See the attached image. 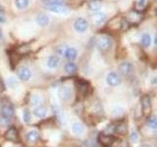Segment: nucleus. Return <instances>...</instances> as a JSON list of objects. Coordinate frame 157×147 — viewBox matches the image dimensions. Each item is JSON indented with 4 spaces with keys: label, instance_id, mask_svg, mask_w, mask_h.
<instances>
[{
    "label": "nucleus",
    "instance_id": "f257e3e1",
    "mask_svg": "<svg viewBox=\"0 0 157 147\" xmlns=\"http://www.w3.org/2000/svg\"><path fill=\"white\" fill-rule=\"evenodd\" d=\"M14 106L9 100H3L1 102V107H0V117L4 118H9L12 119V117L14 116Z\"/></svg>",
    "mask_w": 157,
    "mask_h": 147
},
{
    "label": "nucleus",
    "instance_id": "f03ea898",
    "mask_svg": "<svg viewBox=\"0 0 157 147\" xmlns=\"http://www.w3.org/2000/svg\"><path fill=\"white\" fill-rule=\"evenodd\" d=\"M116 140L117 138L113 134H104V132L99 134L97 137V141L99 142V144L103 147H111L114 144V142Z\"/></svg>",
    "mask_w": 157,
    "mask_h": 147
},
{
    "label": "nucleus",
    "instance_id": "7ed1b4c3",
    "mask_svg": "<svg viewBox=\"0 0 157 147\" xmlns=\"http://www.w3.org/2000/svg\"><path fill=\"white\" fill-rule=\"evenodd\" d=\"M141 110L145 117H149L152 110V102L149 95H144L140 99Z\"/></svg>",
    "mask_w": 157,
    "mask_h": 147
},
{
    "label": "nucleus",
    "instance_id": "20e7f679",
    "mask_svg": "<svg viewBox=\"0 0 157 147\" xmlns=\"http://www.w3.org/2000/svg\"><path fill=\"white\" fill-rule=\"evenodd\" d=\"M4 137H5V139H7L8 141L14 142V143H17V142L20 141V135H19L18 130L15 129L14 126L9 127L6 130V132H5Z\"/></svg>",
    "mask_w": 157,
    "mask_h": 147
},
{
    "label": "nucleus",
    "instance_id": "39448f33",
    "mask_svg": "<svg viewBox=\"0 0 157 147\" xmlns=\"http://www.w3.org/2000/svg\"><path fill=\"white\" fill-rule=\"evenodd\" d=\"M111 44H112L111 39H110V37H108L107 36H100L99 38L97 39V41H96L97 47L99 48L100 50H102V51L108 50V49L111 47Z\"/></svg>",
    "mask_w": 157,
    "mask_h": 147
},
{
    "label": "nucleus",
    "instance_id": "423d86ee",
    "mask_svg": "<svg viewBox=\"0 0 157 147\" xmlns=\"http://www.w3.org/2000/svg\"><path fill=\"white\" fill-rule=\"evenodd\" d=\"M74 28L76 29V32L83 33L86 32V29L88 28V23L86 19L83 18H78L75 23H74Z\"/></svg>",
    "mask_w": 157,
    "mask_h": 147
},
{
    "label": "nucleus",
    "instance_id": "0eeeda50",
    "mask_svg": "<svg viewBox=\"0 0 157 147\" xmlns=\"http://www.w3.org/2000/svg\"><path fill=\"white\" fill-rule=\"evenodd\" d=\"M44 7H45L47 11H50L52 13H56V14H67L68 13V9L66 7L62 6V5L48 3V4H45Z\"/></svg>",
    "mask_w": 157,
    "mask_h": 147
},
{
    "label": "nucleus",
    "instance_id": "6e6552de",
    "mask_svg": "<svg viewBox=\"0 0 157 147\" xmlns=\"http://www.w3.org/2000/svg\"><path fill=\"white\" fill-rule=\"evenodd\" d=\"M106 81L108 85L110 86H117L121 83V77L115 72H110L106 77Z\"/></svg>",
    "mask_w": 157,
    "mask_h": 147
},
{
    "label": "nucleus",
    "instance_id": "1a4fd4ad",
    "mask_svg": "<svg viewBox=\"0 0 157 147\" xmlns=\"http://www.w3.org/2000/svg\"><path fill=\"white\" fill-rule=\"evenodd\" d=\"M119 72L124 76H130L131 74L134 72V66L130 62H123L121 63L119 67H118Z\"/></svg>",
    "mask_w": 157,
    "mask_h": 147
},
{
    "label": "nucleus",
    "instance_id": "9d476101",
    "mask_svg": "<svg viewBox=\"0 0 157 147\" xmlns=\"http://www.w3.org/2000/svg\"><path fill=\"white\" fill-rule=\"evenodd\" d=\"M31 77H32V72L27 67H22L18 71V77L20 78V81H29Z\"/></svg>",
    "mask_w": 157,
    "mask_h": 147
},
{
    "label": "nucleus",
    "instance_id": "9b49d317",
    "mask_svg": "<svg viewBox=\"0 0 157 147\" xmlns=\"http://www.w3.org/2000/svg\"><path fill=\"white\" fill-rule=\"evenodd\" d=\"M59 96L64 101H69L72 97V90L67 86H63L59 90Z\"/></svg>",
    "mask_w": 157,
    "mask_h": 147
},
{
    "label": "nucleus",
    "instance_id": "f8f14e48",
    "mask_svg": "<svg viewBox=\"0 0 157 147\" xmlns=\"http://www.w3.org/2000/svg\"><path fill=\"white\" fill-rule=\"evenodd\" d=\"M112 131L114 134H125L127 132V125L122 122L117 123L116 125H113Z\"/></svg>",
    "mask_w": 157,
    "mask_h": 147
},
{
    "label": "nucleus",
    "instance_id": "ddd939ff",
    "mask_svg": "<svg viewBox=\"0 0 157 147\" xmlns=\"http://www.w3.org/2000/svg\"><path fill=\"white\" fill-rule=\"evenodd\" d=\"M36 24H38L39 27H46V26H48V24H49V17L47 16L46 14L40 13V14H38L36 16Z\"/></svg>",
    "mask_w": 157,
    "mask_h": 147
},
{
    "label": "nucleus",
    "instance_id": "4468645a",
    "mask_svg": "<svg viewBox=\"0 0 157 147\" xmlns=\"http://www.w3.org/2000/svg\"><path fill=\"white\" fill-rule=\"evenodd\" d=\"M77 55H78V51L73 47H67L65 53H64V56H65V58L70 62L75 60V59L77 58Z\"/></svg>",
    "mask_w": 157,
    "mask_h": 147
},
{
    "label": "nucleus",
    "instance_id": "2eb2a0df",
    "mask_svg": "<svg viewBox=\"0 0 157 147\" xmlns=\"http://www.w3.org/2000/svg\"><path fill=\"white\" fill-rule=\"evenodd\" d=\"M59 64H60V59H59L58 56L51 55V56L48 57V59H47V66H48V68L55 69V68H57L59 66Z\"/></svg>",
    "mask_w": 157,
    "mask_h": 147
},
{
    "label": "nucleus",
    "instance_id": "dca6fc26",
    "mask_svg": "<svg viewBox=\"0 0 157 147\" xmlns=\"http://www.w3.org/2000/svg\"><path fill=\"white\" fill-rule=\"evenodd\" d=\"M105 21H106V15L102 12H97L93 16V22H94L96 26H100L103 23H105Z\"/></svg>",
    "mask_w": 157,
    "mask_h": 147
},
{
    "label": "nucleus",
    "instance_id": "f3484780",
    "mask_svg": "<svg viewBox=\"0 0 157 147\" xmlns=\"http://www.w3.org/2000/svg\"><path fill=\"white\" fill-rule=\"evenodd\" d=\"M101 6H102L101 0H90L87 4L88 9H90V11H94V12L99 11Z\"/></svg>",
    "mask_w": 157,
    "mask_h": 147
},
{
    "label": "nucleus",
    "instance_id": "a211bd4d",
    "mask_svg": "<svg viewBox=\"0 0 157 147\" xmlns=\"http://www.w3.org/2000/svg\"><path fill=\"white\" fill-rule=\"evenodd\" d=\"M39 138V134L36 130H31L28 132L27 134V140L29 143H36Z\"/></svg>",
    "mask_w": 157,
    "mask_h": 147
},
{
    "label": "nucleus",
    "instance_id": "6ab92c4d",
    "mask_svg": "<svg viewBox=\"0 0 157 147\" xmlns=\"http://www.w3.org/2000/svg\"><path fill=\"white\" fill-rule=\"evenodd\" d=\"M33 115L36 116V118H44V117H46L47 115V110H46V108L45 107H43V106H39V107H36V109L33 110Z\"/></svg>",
    "mask_w": 157,
    "mask_h": 147
},
{
    "label": "nucleus",
    "instance_id": "aec40b11",
    "mask_svg": "<svg viewBox=\"0 0 157 147\" xmlns=\"http://www.w3.org/2000/svg\"><path fill=\"white\" fill-rule=\"evenodd\" d=\"M72 130L75 134L81 135V134H82L85 129H83V126L82 124H80V123H74L72 125Z\"/></svg>",
    "mask_w": 157,
    "mask_h": 147
},
{
    "label": "nucleus",
    "instance_id": "412c9836",
    "mask_svg": "<svg viewBox=\"0 0 157 147\" xmlns=\"http://www.w3.org/2000/svg\"><path fill=\"white\" fill-rule=\"evenodd\" d=\"M65 71L67 74H69V75H73V74H75L76 71H77V66L75 63L73 62H69L66 64L65 66Z\"/></svg>",
    "mask_w": 157,
    "mask_h": 147
},
{
    "label": "nucleus",
    "instance_id": "4be33fe9",
    "mask_svg": "<svg viewBox=\"0 0 157 147\" xmlns=\"http://www.w3.org/2000/svg\"><path fill=\"white\" fill-rule=\"evenodd\" d=\"M15 4H16V7L20 10L26 9L29 4V0H15Z\"/></svg>",
    "mask_w": 157,
    "mask_h": 147
},
{
    "label": "nucleus",
    "instance_id": "5701e85b",
    "mask_svg": "<svg viewBox=\"0 0 157 147\" xmlns=\"http://www.w3.org/2000/svg\"><path fill=\"white\" fill-rule=\"evenodd\" d=\"M147 126H148L152 130L157 129V121H156L155 116H149L148 118H147Z\"/></svg>",
    "mask_w": 157,
    "mask_h": 147
},
{
    "label": "nucleus",
    "instance_id": "b1692460",
    "mask_svg": "<svg viewBox=\"0 0 157 147\" xmlns=\"http://www.w3.org/2000/svg\"><path fill=\"white\" fill-rule=\"evenodd\" d=\"M140 15L136 12H132L131 14H129V16H128V20L131 22V23H137L140 22Z\"/></svg>",
    "mask_w": 157,
    "mask_h": 147
},
{
    "label": "nucleus",
    "instance_id": "393cba45",
    "mask_svg": "<svg viewBox=\"0 0 157 147\" xmlns=\"http://www.w3.org/2000/svg\"><path fill=\"white\" fill-rule=\"evenodd\" d=\"M87 88H88V86L86 85V82H85V81H80V82H78V91H80L82 95H86Z\"/></svg>",
    "mask_w": 157,
    "mask_h": 147
},
{
    "label": "nucleus",
    "instance_id": "a878e982",
    "mask_svg": "<svg viewBox=\"0 0 157 147\" xmlns=\"http://www.w3.org/2000/svg\"><path fill=\"white\" fill-rule=\"evenodd\" d=\"M150 43H151V37L149 34H147V33H144V36H142L141 37V44H142V46H144V47H148L150 45Z\"/></svg>",
    "mask_w": 157,
    "mask_h": 147
},
{
    "label": "nucleus",
    "instance_id": "bb28decb",
    "mask_svg": "<svg viewBox=\"0 0 157 147\" xmlns=\"http://www.w3.org/2000/svg\"><path fill=\"white\" fill-rule=\"evenodd\" d=\"M10 122H11V119H9V118L0 117V124L3 126H7L8 125H10Z\"/></svg>",
    "mask_w": 157,
    "mask_h": 147
},
{
    "label": "nucleus",
    "instance_id": "cd10ccee",
    "mask_svg": "<svg viewBox=\"0 0 157 147\" xmlns=\"http://www.w3.org/2000/svg\"><path fill=\"white\" fill-rule=\"evenodd\" d=\"M66 49H67L66 45H60V46H58L56 48V52H57V54H59V55H64Z\"/></svg>",
    "mask_w": 157,
    "mask_h": 147
},
{
    "label": "nucleus",
    "instance_id": "c85d7f7f",
    "mask_svg": "<svg viewBox=\"0 0 157 147\" xmlns=\"http://www.w3.org/2000/svg\"><path fill=\"white\" fill-rule=\"evenodd\" d=\"M41 101V98L39 97L38 95H33L32 97V105H36V104H39Z\"/></svg>",
    "mask_w": 157,
    "mask_h": 147
},
{
    "label": "nucleus",
    "instance_id": "c756f323",
    "mask_svg": "<svg viewBox=\"0 0 157 147\" xmlns=\"http://www.w3.org/2000/svg\"><path fill=\"white\" fill-rule=\"evenodd\" d=\"M145 3H146V0H139L136 3V8L139 10H141L145 7Z\"/></svg>",
    "mask_w": 157,
    "mask_h": 147
},
{
    "label": "nucleus",
    "instance_id": "7c9ffc66",
    "mask_svg": "<svg viewBox=\"0 0 157 147\" xmlns=\"http://www.w3.org/2000/svg\"><path fill=\"white\" fill-rule=\"evenodd\" d=\"M23 119H24V121L25 122H29V118H31V115H29V112L28 111V110H25L24 111V113H23Z\"/></svg>",
    "mask_w": 157,
    "mask_h": 147
},
{
    "label": "nucleus",
    "instance_id": "2f4dec72",
    "mask_svg": "<svg viewBox=\"0 0 157 147\" xmlns=\"http://www.w3.org/2000/svg\"><path fill=\"white\" fill-rule=\"evenodd\" d=\"M130 138L132 141H134V142H136L137 139H139V135H137V132L136 131H132L131 135H130Z\"/></svg>",
    "mask_w": 157,
    "mask_h": 147
},
{
    "label": "nucleus",
    "instance_id": "473e14b6",
    "mask_svg": "<svg viewBox=\"0 0 157 147\" xmlns=\"http://www.w3.org/2000/svg\"><path fill=\"white\" fill-rule=\"evenodd\" d=\"M5 21H6V16H5V14L2 10H0V24L4 23Z\"/></svg>",
    "mask_w": 157,
    "mask_h": 147
},
{
    "label": "nucleus",
    "instance_id": "72a5a7b5",
    "mask_svg": "<svg viewBox=\"0 0 157 147\" xmlns=\"http://www.w3.org/2000/svg\"><path fill=\"white\" fill-rule=\"evenodd\" d=\"M53 4H57V5H62L65 2V0H51Z\"/></svg>",
    "mask_w": 157,
    "mask_h": 147
},
{
    "label": "nucleus",
    "instance_id": "f704fd0d",
    "mask_svg": "<svg viewBox=\"0 0 157 147\" xmlns=\"http://www.w3.org/2000/svg\"><path fill=\"white\" fill-rule=\"evenodd\" d=\"M42 2H43V3H45V4H48V3H50V2H51V0H42Z\"/></svg>",
    "mask_w": 157,
    "mask_h": 147
},
{
    "label": "nucleus",
    "instance_id": "c9c22d12",
    "mask_svg": "<svg viewBox=\"0 0 157 147\" xmlns=\"http://www.w3.org/2000/svg\"><path fill=\"white\" fill-rule=\"evenodd\" d=\"M2 89H3V85H2L1 81H0V90H2Z\"/></svg>",
    "mask_w": 157,
    "mask_h": 147
},
{
    "label": "nucleus",
    "instance_id": "e433bc0d",
    "mask_svg": "<svg viewBox=\"0 0 157 147\" xmlns=\"http://www.w3.org/2000/svg\"><path fill=\"white\" fill-rule=\"evenodd\" d=\"M140 147H152V146H150V145H147V144H142Z\"/></svg>",
    "mask_w": 157,
    "mask_h": 147
},
{
    "label": "nucleus",
    "instance_id": "4c0bfd02",
    "mask_svg": "<svg viewBox=\"0 0 157 147\" xmlns=\"http://www.w3.org/2000/svg\"><path fill=\"white\" fill-rule=\"evenodd\" d=\"M1 40H2V34L0 32V42H1Z\"/></svg>",
    "mask_w": 157,
    "mask_h": 147
}]
</instances>
